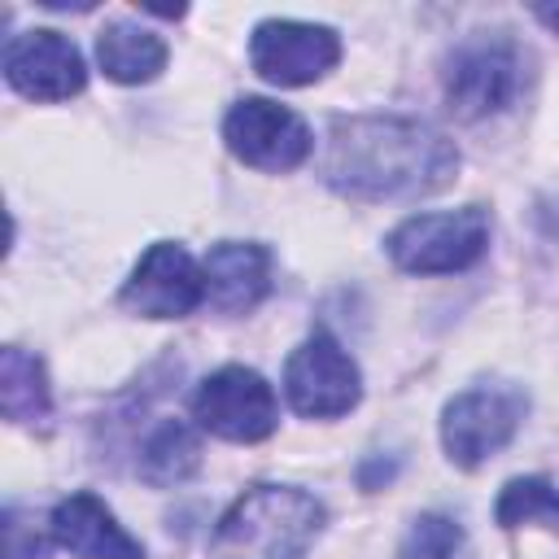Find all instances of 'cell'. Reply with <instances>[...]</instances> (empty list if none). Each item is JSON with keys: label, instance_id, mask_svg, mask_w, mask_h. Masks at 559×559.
<instances>
[{"label": "cell", "instance_id": "1", "mask_svg": "<svg viewBox=\"0 0 559 559\" xmlns=\"http://www.w3.org/2000/svg\"><path fill=\"white\" fill-rule=\"evenodd\" d=\"M459 170V148L445 131L406 114L332 118L319 175L349 201H415L441 192Z\"/></svg>", "mask_w": 559, "mask_h": 559}, {"label": "cell", "instance_id": "2", "mask_svg": "<svg viewBox=\"0 0 559 559\" xmlns=\"http://www.w3.org/2000/svg\"><path fill=\"white\" fill-rule=\"evenodd\" d=\"M323 502L297 485H253L214 524L210 559H301L323 533Z\"/></svg>", "mask_w": 559, "mask_h": 559}, {"label": "cell", "instance_id": "3", "mask_svg": "<svg viewBox=\"0 0 559 559\" xmlns=\"http://www.w3.org/2000/svg\"><path fill=\"white\" fill-rule=\"evenodd\" d=\"M489 231H493V223H489L485 205L432 210V214L402 218L384 236V249H389L393 266L406 275H454L485 258Z\"/></svg>", "mask_w": 559, "mask_h": 559}, {"label": "cell", "instance_id": "4", "mask_svg": "<svg viewBox=\"0 0 559 559\" xmlns=\"http://www.w3.org/2000/svg\"><path fill=\"white\" fill-rule=\"evenodd\" d=\"M528 415V393L507 380H480L454 393L441 411V450L454 467L472 472L511 445Z\"/></svg>", "mask_w": 559, "mask_h": 559}, {"label": "cell", "instance_id": "5", "mask_svg": "<svg viewBox=\"0 0 559 559\" xmlns=\"http://www.w3.org/2000/svg\"><path fill=\"white\" fill-rule=\"evenodd\" d=\"M524 79V57L507 35H489L476 31L472 39H463L441 70V92H445V109L463 122H480L489 114H502Z\"/></svg>", "mask_w": 559, "mask_h": 559}, {"label": "cell", "instance_id": "6", "mask_svg": "<svg viewBox=\"0 0 559 559\" xmlns=\"http://www.w3.org/2000/svg\"><path fill=\"white\" fill-rule=\"evenodd\" d=\"M192 419H197V428H205L218 441L249 445V441H266L275 432V424H280V397H275V389L253 367L227 362V367L210 371L197 384V393H192Z\"/></svg>", "mask_w": 559, "mask_h": 559}, {"label": "cell", "instance_id": "7", "mask_svg": "<svg viewBox=\"0 0 559 559\" xmlns=\"http://www.w3.org/2000/svg\"><path fill=\"white\" fill-rule=\"evenodd\" d=\"M223 144L236 162L253 170H297L314 153V135L301 114L266 96H240L223 118Z\"/></svg>", "mask_w": 559, "mask_h": 559}, {"label": "cell", "instance_id": "8", "mask_svg": "<svg viewBox=\"0 0 559 559\" xmlns=\"http://www.w3.org/2000/svg\"><path fill=\"white\" fill-rule=\"evenodd\" d=\"M284 397L306 419H336L358 406L362 371L332 332H310L284 362Z\"/></svg>", "mask_w": 559, "mask_h": 559}, {"label": "cell", "instance_id": "9", "mask_svg": "<svg viewBox=\"0 0 559 559\" xmlns=\"http://www.w3.org/2000/svg\"><path fill=\"white\" fill-rule=\"evenodd\" d=\"M336 61H341V35L323 22L266 17L249 35V66L258 79L275 87L319 83Z\"/></svg>", "mask_w": 559, "mask_h": 559}, {"label": "cell", "instance_id": "10", "mask_svg": "<svg viewBox=\"0 0 559 559\" xmlns=\"http://www.w3.org/2000/svg\"><path fill=\"white\" fill-rule=\"evenodd\" d=\"M118 301L140 319H183L205 301V266L179 240H157L131 266Z\"/></svg>", "mask_w": 559, "mask_h": 559}, {"label": "cell", "instance_id": "11", "mask_svg": "<svg viewBox=\"0 0 559 559\" xmlns=\"http://www.w3.org/2000/svg\"><path fill=\"white\" fill-rule=\"evenodd\" d=\"M0 66H4V83L26 100H70L87 87V66L79 44L48 26L9 35Z\"/></svg>", "mask_w": 559, "mask_h": 559}, {"label": "cell", "instance_id": "12", "mask_svg": "<svg viewBox=\"0 0 559 559\" xmlns=\"http://www.w3.org/2000/svg\"><path fill=\"white\" fill-rule=\"evenodd\" d=\"M48 537L74 559H144V542L131 537L96 493H70L48 515Z\"/></svg>", "mask_w": 559, "mask_h": 559}, {"label": "cell", "instance_id": "13", "mask_svg": "<svg viewBox=\"0 0 559 559\" xmlns=\"http://www.w3.org/2000/svg\"><path fill=\"white\" fill-rule=\"evenodd\" d=\"M205 301L227 314L253 310L271 293V249L253 240H218L205 258Z\"/></svg>", "mask_w": 559, "mask_h": 559}, {"label": "cell", "instance_id": "14", "mask_svg": "<svg viewBox=\"0 0 559 559\" xmlns=\"http://www.w3.org/2000/svg\"><path fill=\"white\" fill-rule=\"evenodd\" d=\"M166 39L131 17H114L100 26L96 35V66L105 79L135 87V83H153L166 70Z\"/></svg>", "mask_w": 559, "mask_h": 559}, {"label": "cell", "instance_id": "15", "mask_svg": "<svg viewBox=\"0 0 559 559\" xmlns=\"http://www.w3.org/2000/svg\"><path fill=\"white\" fill-rule=\"evenodd\" d=\"M197 467H201V437L188 424L162 419L144 432L140 454H135V472H140L144 485H153V489L183 485Z\"/></svg>", "mask_w": 559, "mask_h": 559}, {"label": "cell", "instance_id": "16", "mask_svg": "<svg viewBox=\"0 0 559 559\" xmlns=\"http://www.w3.org/2000/svg\"><path fill=\"white\" fill-rule=\"evenodd\" d=\"M0 406L13 424H26V428H35L52 415L48 371L22 345H4V354H0Z\"/></svg>", "mask_w": 559, "mask_h": 559}, {"label": "cell", "instance_id": "17", "mask_svg": "<svg viewBox=\"0 0 559 559\" xmlns=\"http://www.w3.org/2000/svg\"><path fill=\"white\" fill-rule=\"evenodd\" d=\"M493 520L498 528H524V524H542L559 533V485L546 476H515L502 485L498 502H493Z\"/></svg>", "mask_w": 559, "mask_h": 559}, {"label": "cell", "instance_id": "18", "mask_svg": "<svg viewBox=\"0 0 559 559\" xmlns=\"http://www.w3.org/2000/svg\"><path fill=\"white\" fill-rule=\"evenodd\" d=\"M463 546V524L445 511H424L406 524L397 542V559H454Z\"/></svg>", "mask_w": 559, "mask_h": 559}, {"label": "cell", "instance_id": "19", "mask_svg": "<svg viewBox=\"0 0 559 559\" xmlns=\"http://www.w3.org/2000/svg\"><path fill=\"white\" fill-rule=\"evenodd\" d=\"M533 17H537L550 35H559V0H555V4H537V9H533Z\"/></svg>", "mask_w": 559, "mask_h": 559}]
</instances>
